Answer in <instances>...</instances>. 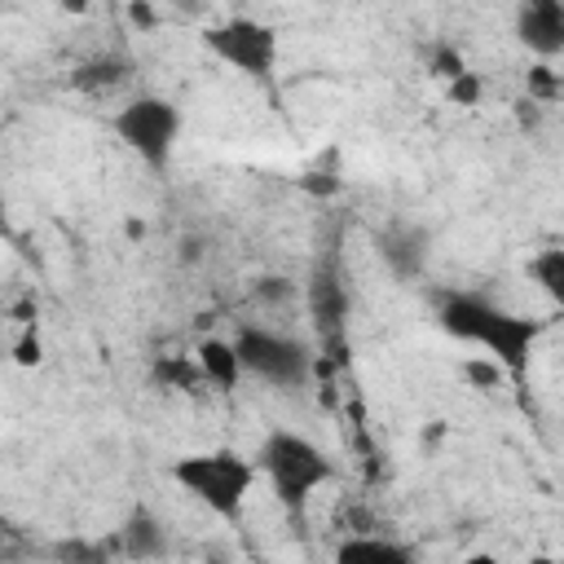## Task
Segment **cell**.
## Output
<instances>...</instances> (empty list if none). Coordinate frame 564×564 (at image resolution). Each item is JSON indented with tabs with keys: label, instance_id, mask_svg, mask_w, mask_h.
<instances>
[{
	"label": "cell",
	"instance_id": "30bf717a",
	"mask_svg": "<svg viewBox=\"0 0 564 564\" xmlns=\"http://www.w3.org/2000/svg\"><path fill=\"white\" fill-rule=\"evenodd\" d=\"M194 361H198V370H203V379L216 388V392H234L238 383H242V361H238V348H234V339H220V335H203L198 344H194Z\"/></svg>",
	"mask_w": 564,
	"mask_h": 564
},
{
	"label": "cell",
	"instance_id": "3957f363",
	"mask_svg": "<svg viewBox=\"0 0 564 564\" xmlns=\"http://www.w3.org/2000/svg\"><path fill=\"white\" fill-rule=\"evenodd\" d=\"M172 480L198 502L207 507L216 520H229L238 524L242 511H247V498L260 480V467H256V454H238L229 445H216V449H198V454H181L172 463Z\"/></svg>",
	"mask_w": 564,
	"mask_h": 564
},
{
	"label": "cell",
	"instance_id": "d6986e66",
	"mask_svg": "<svg viewBox=\"0 0 564 564\" xmlns=\"http://www.w3.org/2000/svg\"><path fill=\"white\" fill-rule=\"evenodd\" d=\"M13 357H18V366H35V361H40V335L26 330V335L18 339V352H13Z\"/></svg>",
	"mask_w": 564,
	"mask_h": 564
},
{
	"label": "cell",
	"instance_id": "ac0fdd59",
	"mask_svg": "<svg viewBox=\"0 0 564 564\" xmlns=\"http://www.w3.org/2000/svg\"><path fill=\"white\" fill-rule=\"evenodd\" d=\"M445 93H449V101H458V106H476V101H480V79H476L471 70H463L458 79H449Z\"/></svg>",
	"mask_w": 564,
	"mask_h": 564
},
{
	"label": "cell",
	"instance_id": "4fadbf2b",
	"mask_svg": "<svg viewBox=\"0 0 564 564\" xmlns=\"http://www.w3.org/2000/svg\"><path fill=\"white\" fill-rule=\"evenodd\" d=\"M524 278L564 313V242H546L524 260Z\"/></svg>",
	"mask_w": 564,
	"mask_h": 564
},
{
	"label": "cell",
	"instance_id": "7a4b0ae2",
	"mask_svg": "<svg viewBox=\"0 0 564 564\" xmlns=\"http://www.w3.org/2000/svg\"><path fill=\"white\" fill-rule=\"evenodd\" d=\"M256 467H260V480L269 485V494L278 498V507L286 516H304L313 494L335 480V458L317 441H308L291 427H273L260 441Z\"/></svg>",
	"mask_w": 564,
	"mask_h": 564
},
{
	"label": "cell",
	"instance_id": "44dd1931",
	"mask_svg": "<svg viewBox=\"0 0 564 564\" xmlns=\"http://www.w3.org/2000/svg\"><path fill=\"white\" fill-rule=\"evenodd\" d=\"M132 22H137V26H150V22H154L150 4H141V0H137V4H132Z\"/></svg>",
	"mask_w": 564,
	"mask_h": 564
},
{
	"label": "cell",
	"instance_id": "9c48e42d",
	"mask_svg": "<svg viewBox=\"0 0 564 564\" xmlns=\"http://www.w3.org/2000/svg\"><path fill=\"white\" fill-rule=\"evenodd\" d=\"M427 251H432V234L419 229V225L397 220V225H388V229L379 234V256H383V264H388L401 282H414V278L427 269Z\"/></svg>",
	"mask_w": 564,
	"mask_h": 564
},
{
	"label": "cell",
	"instance_id": "6da1fadb",
	"mask_svg": "<svg viewBox=\"0 0 564 564\" xmlns=\"http://www.w3.org/2000/svg\"><path fill=\"white\" fill-rule=\"evenodd\" d=\"M436 326L458 344L485 348V357H494L516 388L529 383L533 348L542 339V317L511 313L480 291H441L436 295Z\"/></svg>",
	"mask_w": 564,
	"mask_h": 564
},
{
	"label": "cell",
	"instance_id": "2e32d148",
	"mask_svg": "<svg viewBox=\"0 0 564 564\" xmlns=\"http://www.w3.org/2000/svg\"><path fill=\"white\" fill-rule=\"evenodd\" d=\"M427 70L449 84V79H458V75L467 70V62H463V53H458L454 44H432V48H427Z\"/></svg>",
	"mask_w": 564,
	"mask_h": 564
},
{
	"label": "cell",
	"instance_id": "8992f818",
	"mask_svg": "<svg viewBox=\"0 0 564 564\" xmlns=\"http://www.w3.org/2000/svg\"><path fill=\"white\" fill-rule=\"evenodd\" d=\"M234 348H238L242 370L251 379L273 383V388H304L313 379V370H317V361H313L304 339L269 330V326H242L234 335Z\"/></svg>",
	"mask_w": 564,
	"mask_h": 564
},
{
	"label": "cell",
	"instance_id": "7c38bea8",
	"mask_svg": "<svg viewBox=\"0 0 564 564\" xmlns=\"http://www.w3.org/2000/svg\"><path fill=\"white\" fill-rule=\"evenodd\" d=\"M119 542H123V555H132V560H159V555H167V529L145 507H137L123 520Z\"/></svg>",
	"mask_w": 564,
	"mask_h": 564
},
{
	"label": "cell",
	"instance_id": "8fae6325",
	"mask_svg": "<svg viewBox=\"0 0 564 564\" xmlns=\"http://www.w3.org/2000/svg\"><path fill=\"white\" fill-rule=\"evenodd\" d=\"M335 560L339 564H410L414 560V551L405 546V542H397V538H383V533H357V538H348L339 551H335Z\"/></svg>",
	"mask_w": 564,
	"mask_h": 564
},
{
	"label": "cell",
	"instance_id": "e0dca14e",
	"mask_svg": "<svg viewBox=\"0 0 564 564\" xmlns=\"http://www.w3.org/2000/svg\"><path fill=\"white\" fill-rule=\"evenodd\" d=\"M529 97H533V101H555V97H564V84L551 75V66H533V70H529Z\"/></svg>",
	"mask_w": 564,
	"mask_h": 564
},
{
	"label": "cell",
	"instance_id": "ba28073f",
	"mask_svg": "<svg viewBox=\"0 0 564 564\" xmlns=\"http://www.w3.org/2000/svg\"><path fill=\"white\" fill-rule=\"evenodd\" d=\"M308 313L317 326V339H326L330 357L344 361V317H348V291L335 278V269H317L308 282Z\"/></svg>",
	"mask_w": 564,
	"mask_h": 564
},
{
	"label": "cell",
	"instance_id": "ffe728a7",
	"mask_svg": "<svg viewBox=\"0 0 564 564\" xmlns=\"http://www.w3.org/2000/svg\"><path fill=\"white\" fill-rule=\"evenodd\" d=\"M260 295H264V300H286V295H291V282H286V278H264Z\"/></svg>",
	"mask_w": 564,
	"mask_h": 564
},
{
	"label": "cell",
	"instance_id": "52a82bcc",
	"mask_svg": "<svg viewBox=\"0 0 564 564\" xmlns=\"http://www.w3.org/2000/svg\"><path fill=\"white\" fill-rule=\"evenodd\" d=\"M516 40L542 62L564 57V0H520Z\"/></svg>",
	"mask_w": 564,
	"mask_h": 564
},
{
	"label": "cell",
	"instance_id": "277c9868",
	"mask_svg": "<svg viewBox=\"0 0 564 564\" xmlns=\"http://www.w3.org/2000/svg\"><path fill=\"white\" fill-rule=\"evenodd\" d=\"M181 106L159 97V93H141L132 101H123L115 115H110V132L123 141L128 154H137L150 172H167L172 167V154H176V141H181Z\"/></svg>",
	"mask_w": 564,
	"mask_h": 564
},
{
	"label": "cell",
	"instance_id": "5bb4252c",
	"mask_svg": "<svg viewBox=\"0 0 564 564\" xmlns=\"http://www.w3.org/2000/svg\"><path fill=\"white\" fill-rule=\"evenodd\" d=\"M128 75H132L128 57L106 53V57H93V62L75 66V70H70V84H75L79 93H110V88H115V84H123Z\"/></svg>",
	"mask_w": 564,
	"mask_h": 564
},
{
	"label": "cell",
	"instance_id": "9a60e30c",
	"mask_svg": "<svg viewBox=\"0 0 564 564\" xmlns=\"http://www.w3.org/2000/svg\"><path fill=\"white\" fill-rule=\"evenodd\" d=\"M150 379H154V388H176V392H194V388H203V383H207L194 357L185 361V357H172V352L154 361Z\"/></svg>",
	"mask_w": 564,
	"mask_h": 564
},
{
	"label": "cell",
	"instance_id": "5b68a950",
	"mask_svg": "<svg viewBox=\"0 0 564 564\" xmlns=\"http://www.w3.org/2000/svg\"><path fill=\"white\" fill-rule=\"evenodd\" d=\"M198 44L234 66L238 75L256 79V84H273V70H278V53H282V40H278V26L260 22V18H225V22H212L198 31Z\"/></svg>",
	"mask_w": 564,
	"mask_h": 564
},
{
	"label": "cell",
	"instance_id": "7402d4cb",
	"mask_svg": "<svg viewBox=\"0 0 564 564\" xmlns=\"http://www.w3.org/2000/svg\"><path fill=\"white\" fill-rule=\"evenodd\" d=\"M57 4H62L66 13H88V4H93V0H57Z\"/></svg>",
	"mask_w": 564,
	"mask_h": 564
}]
</instances>
